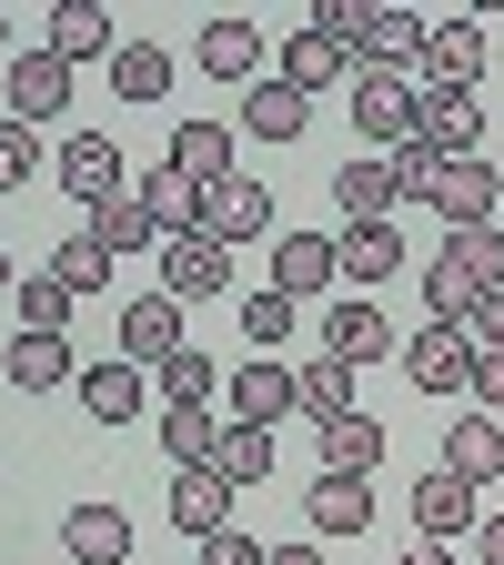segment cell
Wrapping results in <instances>:
<instances>
[{
    "mask_svg": "<svg viewBox=\"0 0 504 565\" xmlns=\"http://www.w3.org/2000/svg\"><path fill=\"white\" fill-rule=\"evenodd\" d=\"M172 353H182V303L172 294L121 303V364H172Z\"/></svg>",
    "mask_w": 504,
    "mask_h": 565,
    "instance_id": "cell-15",
    "label": "cell"
},
{
    "mask_svg": "<svg viewBox=\"0 0 504 565\" xmlns=\"http://www.w3.org/2000/svg\"><path fill=\"white\" fill-rule=\"evenodd\" d=\"M51 273L71 282V294H101V282H111V253H101V233L82 223V233H71V243H51Z\"/></svg>",
    "mask_w": 504,
    "mask_h": 565,
    "instance_id": "cell-34",
    "label": "cell"
},
{
    "mask_svg": "<svg viewBox=\"0 0 504 565\" xmlns=\"http://www.w3.org/2000/svg\"><path fill=\"white\" fill-rule=\"evenodd\" d=\"M484 82V21H435L423 31V92H474Z\"/></svg>",
    "mask_w": 504,
    "mask_h": 565,
    "instance_id": "cell-10",
    "label": "cell"
},
{
    "mask_svg": "<svg viewBox=\"0 0 504 565\" xmlns=\"http://www.w3.org/2000/svg\"><path fill=\"white\" fill-rule=\"evenodd\" d=\"M202 465L223 475L233 494H253V484L272 475V424H233V414H223V435H212V455H202Z\"/></svg>",
    "mask_w": 504,
    "mask_h": 565,
    "instance_id": "cell-21",
    "label": "cell"
},
{
    "mask_svg": "<svg viewBox=\"0 0 504 565\" xmlns=\"http://www.w3.org/2000/svg\"><path fill=\"white\" fill-rule=\"evenodd\" d=\"M464 343H474V353H494V343H504V282H494V294L464 313Z\"/></svg>",
    "mask_w": 504,
    "mask_h": 565,
    "instance_id": "cell-45",
    "label": "cell"
},
{
    "mask_svg": "<svg viewBox=\"0 0 504 565\" xmlns=\"http://www.w3.org/2000/svg\"><path fill=\"white\" fill-rule=\"evenodd\" d=\"M404 565H454V555H444V545H435V535H423V545H414V555H404Z\"/></svg>",
    "mask_w": 504,
    "mask_h": 565,
    "instance_id": "cell-49",
    "label": "cell"
},
{
    "mask_svg": "<svg viewBox=\"0 0 504 565\" xmlns=\"http://www.w3.org/2000/svg\"><path fill=\"white\" fill-rule=\"evenodd\" d=\"M192 61L212 71V82H243V92H253V82H262V31L223 11V21H202V41H192Z\"/></svg>",
    "mask_w": 504,
    "mask_h": 565,
    "instance_id": "cell-17",
    "label": "cell"
},
{
    "mask_svg": "<svg viewBox=\"0 0 504 565\" xmlns=\"http://www.w3.org/2000/svg\"><path fill=\"white\" fill-rule=\"evenodd\" d=\"M162 162H172L192 192H212V182H233V131H223V121H182Z\"/></svg>",
    "mask_w": 504,
    "mask_h": 565,
    "instance_id": "cell-22",
    "label": "cell"
},
{
    "mask_svg": "<svg viewBox=\"0 0 504 565\" xmlns=\"http://www.w3.org/2000/svg\"><path fill=\"white\" fill-rule=\"evenodd\" d=\"M31 172H41V131L31 121H0V192H21Z\"/></svg>",
    "mask_w": 504,
    "mask_h": 565,
    "instance_id": "cell-43",
    "label": "cell"
},
{
    "mask_svg": "<svg viewBox=\"0 0 504 565\" xmlns=\"http://www.w3.org/2000/svg\"><path fill=\"white\" fill-rule=\"evenodd\" d=\"M212 435H223V414H202V404H162V455H172V465H202Z\"/></svg>",
    "mask_w": 504,
    "mask_h": 565,
    "instance_id": "cell-35",
    "label": "cell"
},
{
    "mask_svg": "<svg viewBox=\"0 0 504 565\" xmlns=\"http://www.w3.org/2000/svg\"><path fill=\"white\" fill-rule=\"evenodd\" d=\"M61 555L71 565H131V515L121 505H71L61 515Z\"/></svg>",
    "mask_w": 504,
    "mask_h": 565,
    "instance_id": "cell-14",
    "label": "cell"
},
{
    "mask_svg": "<svg viewBox=\"0 0 504 565\" xmlns=\"http://www.w3.org/2000/svg\"><path fill=\"white\" fill-rule=\"evenodd\" d=\"M444 465H454L464 484H494V475H504V424H494V414H454Z\"/></svg>",
    "mask_w": 504,
    "mask_h": 565,
    "instance_id": "cell-28",
    "label": "cell"
},
{
    "mask_svg": "<svg viewBox=\"0 0 504 565\" xmlns=\"http://www.w3.org/2000/svg\"><path fill=\"white\" fill-rule=\"evenodd\" d=\"M111 92H121V102H162V92H172V51H162V41H121V51H111Z\"/></svg>",
    "mask_w": 504,
    "mask_h": 565,
    "instance_id": "cell-31",
    "label": "cell"
},
{
    "mask_svg": "<svg viewBox=\"0 0 504 565\" xmlns=\"http://www.w3.org/2000/svg\"><path fill=\"white\" fill-rule=\"evenodd\" d=\"M323 282H343V243L333 233H272V294H323Z\"/></svg>",
    "mask_w": 504,
    "mask_h": 565,
    "instance_id": "cell-12",
    "label": "cell"
},
{
    "mask_svg": "<svg viewBox=\"0 0 504 565\" xmlns=\"http://www.w3.org/2000/svg\"><path fill=\"white\" fill-rule=\"evenodd\" d=\"M343 273L353 282H394L404 273V233L394 223H343Z\"/></svg>",
    "mask_w": 504,
    "mask_h": 565,
    "instance_id": "cell-30",
    "label": "cell"
},
{
    "mask_svg": "<svg viewBox=\"0 0 504 565\" xmlns=\"http://www.w3.org/2000/svg\"><path fill=\"white\" fill-rule=\"evenodd\" d=\"M262 565H323V545H272Z\"/></svg>",
    "mask_w": 504,
    "mask_h": 565,
    "instance_id": "cell-48",
    "label": "cell"
},
{
    "mask_svg": "<svg viewBox=\"0 0 504 565\" xmlns=\"http://www.w3.org/2000/svg\"><path fill=\"white\" fill-rule=\"evenodd\" d=\"M333 202H343V223H394L404 182H394L384 152H364V162H343V172H333Z\"/></svg>",
    "mask_w": 504,
    "mask_h": 565,
    "instance_id": "cell-20",
    "label": "cell"
},
{
    "mask_svg": "<svg viewBox=\"0 0 504 565\" xmlns=\"http://www.w3.org/2000/svg\"><path fill=\"white\" fill-rule=\"evenodd\" d=\"M474 545H484V565H504V505H494V515L474 525Z\"/></svg>",
    "mask_w": 504,
    "mask_h": 565,
    "instance_id": "cell-47",
    "label": "cell"
},
{
    "mask_svg": "<svg viewBox=\"0 0 504 565\" xmlns=\"http://www.w3.org/2000/svg\"><path fill=\"white\" fill-rule=\"evenodd\" d=\"M223 404H233V424H272V414H303V374H293V364H272V353H253L243 374H223Z\"/></svg>",
    "mask_w": 504,
    "mask_h": 565,
    "instance_id": "cell-6",
    "label": "cell"
},
{
    "mask_svg": "<svg viewBox=\"0 0 504 565\" xmlns=\"http://www.w3.org/2000/svg\"><path fill=\"white\" fill-rule=\"evenodd\" d=\"M0 294H21V263H11V243H0Z\"/></svg>",
    "mask_w": 504,
    "mask_h": 565,
    "instance_id": "cell-50",
    "label": "cell"
},
{
    "mask_svg": "<svg viewBox=\"0 0 504 565\" xmlns=\"http://www.w3.org/2000/svg\"><path fill=\"white\" fill-rule=\"evenodd\" d=\"M71 394H82V414L121 424V414H141V364H121V353H111V364H92L82 384H71Z\"/></svg>",
    "mask_w": 504,
    "mask_h": 565,
    "instance_id": "cell-33",
    "label": "cell"
},
{
    "mask_svg": "<svg viewBox=\"0 0 504 565\" xmlns=\"http://www.w3.org/2000/svg\"><path fill=\"white\" fill-rule=\"evenodd\" d=\"M243 333H253V353H272L282 333H293V294H272V282H262V294L243 303Z\"/></svg>",
    "mask_w": 504,
    "mask_h": 565,
    "instance_id": "cell-42",
    "label": "cell"
},
{
    "mask_svg": "<svg viewBox=\"0 0 504 565\" xmlns=\"http://www.w3.org/2000/svg\"><path fill=\"white\" fill-rule=\"evenodd\" d=\"M464 394H474L484 414H504V343H494V353H474V384H464Z\"/></svg>",
    "mask_w": 504,
    "mask_h": 565,
    "instance_id": "cell-46",
    "label": "cell"
},
{
    "mask_svg": "<svg viewBox=\"0 0 504 565\" xmlns=\"http://www.w3.org/2000/svg\"><path fill=\"white\" fill-rule=\"evenodd\" d=\"M404 384L414 394H464L474 384V343H464V323H423V333H404Z\"/></svg>",
    "mask_w": 504,
    "mask_h": 565,
    "instance_id": "cell-2",
    "label": "cell"
},
{
    "mask_svg": "<svg viewBox=\"0 0 504 565\" xmlns=\"http://www.w3.org/2000/svg\"><path fill=\"white\" fill-rule=\"evenodd\" d=\"M494 192H504V182H494L484 162H444V172H435V192H423V202H435L444 223L464 233V223H494Z\"/></svg>",
    "mask_w": 504,
    "mask_h": 565,
    "instance_id": "cell-24",
    "label": "cell"
},
{
    "mask_svg": "<svg viewBox=\"0 0 504 565\" xmlns=\"http://www.w3.org/2000/svg\"><path fill=\"white\" fill-rule=\"evenodd\" d=\"M494 424H504V414H494Z\"/></svg>",
    "mask_w": 504,
    "mask_h": 565,
    "instance_id": "cell-53",
    "label": "cell"
},
{
    "mask_svg": "<svg viewBox=\"0 0 504 565\" xmlns=\"http://www.w3.org/2000/svg\"><path fill=\"white\" fill-rule=\"evenodd\" d=\"M313 31H333L353 51V71H404L423 61V11H394V0H313Z\"/></svg>",
    "mask_w": 504,
    "mask_h": 565,
    "instance_id": "cell-1",
    "label": "cell"
},
{
    "mask_svg": "<svg viewBox=\"0 0 504 565\" xmlns=\"http://www.w3.org/2000/svg\"><path fill=\"white\" fill-rule=\"evenodd\" d=\"M223 282H233V253L212 243L202 223L162 243V294H172V303H202V294H223Z\"/></svg>",
    "mask_w": 504,
    "mask_h": 565,
    "instance_id": "cell-7",
    "label": "cell"
},
{
    "mask_svg": "<svg viewBox=\"0 0 504 565\" xmlns=\"http://www.w3.org/2000/svg\"><path fill=\"white\" fill-rule=\"evenodd\" d=\"M303 414L323 424V414H353V364H343V353H313V364H303Z\"/></svg>",
    "mask_w": 504,
    "mask_h": 565,
    "instance_id": "cell-38",
    "label": "cell"
},
{
    "mask_svg": "<svg viewBox=\"0 0 504 565\" xmlns=\"http://www.w3.org/2000/svg\"><path fill=\"white\" fill-rule=\"evenodd\" d=\"M444 253H454V263H464V273L484 282V294H494V282H504V223H464V233H454Z\"/></svg>",
    "mask_w": 504,
    "mask_h": 565,
    "instance_id": "cell-39",
    "label": "cell"
},
{
    "mask_svg": "<svg viewBox=\"0 0 504 565\" xmlns=\"http://www.w3.org/2000/svg\"><path fill=\"white\" fill-rule=\"evenodd\" d=\"M92 233H101V253L121 263V253H141V243H162V223H152V202H141L131 182L111 192V202H92Z\"/></svg>",
    "mask_w": 504,
    "mask_h": 565,
    "instance_id": "cell-29",
    "label": "cell"
},
{
    "mask_svg": "<svg viewBox=\"0 0 504 565\" xmlns=\"http://www.w3.org/2000/svg\"><path fill=\"white\" fill-rule=\"evenodd\" d=\"M323 353H343V364L364 374V364H384V353H404V333L384 323V303L353 294V303H333V313H323Z\"/></svg>",
    "mask_w": 504,
    "mask_h": 565,
    "instance_id": "cell-11",
    "label": "cell"
},
{
    "mask_svg": "<svg viewBox=\"0 0 504 565\" xmlns=\"http://www.w3.org/2000/svg\"><path fill=\"white\" fill-rule=\"evenodd\" d=\"M353 131H364L374 152L414 141V82L404 71H353Z\"/></svg>",
    "mask_w": 504,
    "mask_h": 565,
    "instance_id": "cell-4",
    "label": "cell"
},
{
    "mask_svg": "<svg viewBox=\"0 0 504 565\" xmlns=\"http://www.w3.org/2000/svg\"><path fill=\"white\" fill-rule=\"evenodd\" d=\"M202 233L223 243V253L262 243V233H272V192H262L253 172H233V182H212V192H202Z\"/></svg>",
    "mask_w": 504,
    "mask_h": 565,
    "instance_id": "cell-5",
    "label": "cell"
},
{
    "mask_svg": "<svg viewBox=\"0 0 504 565\" xmlns=\"http://www.w3.org/2000/svg\"><path fill=\"white\" fill-rule=\"evenodd\" d=\"M192 565H262V545L243 535V525H223V535H202V555Z\"/></svg>",
    "mask_w": 504,
    "mask_h": 565,
    "instance_id": "cell-44",
    "label": "cell"
},
{
    "mask_svg": "<svg viewBox=\"0 0 504 565\" xmlns=\"http://www.w3.org/2000/svg\"><path fill=\"white\" fill-rule=\"evenodd\" d=\"M61 384H82L71 374V333H21L11 343V394H61Z\"/></svg>",
    "mask_w": 504,
    "mask_h": 565,
    "instance_id": "cell-27",
    "label": "cell"
},
{
    "mask_svg": "<svg viewBox=\"0 0 504 565\" xmlns=\"http://www.w3.org/2000/svg\"><path fill=\"white\" fill-rule=\"evenodd\" d=\"M71 303H82V294H71L51 263H41V273H21V323H31V333H61V323H71Z\"/></svg>",
    "mask_w": 504,
    "mask_h": 565,
    "instance_id": "cell-37",
    "label": "cell"
},
{
    "mask_svg": "<svg viewBox=\"0 0 504 565\" xmlns=\"http://www.w3.org/2000/svg\"><path fill=\"white\" fill-rule=\"evenodd\" d=\"M172 525L202 545V535H223L233 525V484L212 475V465H172Z\"/></svg>",
    "mask_w": 504,
    "mask_h": 565,
    "instance_id": "cell-16",
    "label": "cell"
},
{
    "mask_svg": "<svg viewBox=\"0 0 504 565\" xmlns=\"http://www.w3.org/2000/svg\"><path fill=\"white\" fill-rule=\"evenodd\" d=\"M243 131H253V141H303V131H313V102H303L293 82H253V92H243Z\"/></svg>",
    "mask_w": 504,
    "mask_h": 565,
    "instance_id": "cell-23",
    "label": "cell"
},
{
    "mask_svg": "<svg viewBox=\"0 0 504 565\" xmlns=\"http://www.w3.org/2000/svg\"><path fill=\"white\" fill-rule=\"evenodd\" d=\"M384 162H394V182H404V202H423V192H435V172H444V152H435V141H423V131H414V141H394V152H384Z\"/></svg>",
    "mask_w": 504,
    "mask_h": 565,
    "instance_id": "cell-41",
    "label": "cell"
},
{
    "mask_svg": "<svg viewBox=\"0 0 504 565\" xmlns=\"http://www.w3.org/2000/svg\"><path fill=\"white\" fill-rule=\"evenodd\" d=\"M414 131L435 141L444 162H474L484 152V102L474 92H414Z\"/></svg>",
    "mask_w": 504,
    "mask_h": 565,
    "instance_id": "cell-8",
    "label": "cell"
},
{
    "mask_svg": "<svg viewBox=\"0 0 504 565\" xmlns=\"http://www.w3.org/2000/svg\"><path fill=\"white\" fill-rule=\"evenodd\" d=\"M51 182H61L71 202H111V192H121V141H111V131H71L61 162H51Z\"/></svg>",
    "mask_w": 504,
    "mask_h": 565,
    "instance_id": "cell-9",
    "label": "cell"
},
{
    "mask_svg": "<svg viewBox=\"0 0 504 565\" xmlns=\"http://www.w3.org/2000/svg\"><path fill=\"white\" fill-rule=\"evenodd\" d=\"M313 435H323V465H333V475H374V465H384V424H374L364 404H353V414H323Z\"/></svg>",
    "mask_w": 504,
    "mask_h": 565,
    "instance_id": "cell-25",
    "label": "cell"
},
{
    "mask_svg": "<svg viewBox=\"0 0 504 565\" xmlns=\"http://www.w3.org/2000/svg\"><path fill=\"white\" fill-rule=\"evenodd\" d=\"M71 111V61L51 51V41H31V51H11V121H61Z\"/></svg>",
    "mask_w": 504,
    "mask_h": 565,
    "instance_id": "cell-3",
    "label": "cell"
},
{
    "mask_svg": "<svg viewBox=\"0 0 504 565\" xmlns=\"http://www.w3.org/2000/svg\"><path fill=\"white\" fill-rule=\"evenodd\" d=\"M51 51H61V61H111L121 31H111L101 0H61V11H51Z\"/></svg>",
    "mask_w": 504,
    "mask_h": 565,
    "instance_id": "cell-26",
    "label": "cell"
},
{
    "mask_svg": "<svg viewBox=\"0 0 504 565\" xmlns=\"http://www.w3.org/2000/svg\"><path fill=\"white\" fill-rule=\"evenodd\" d=\"M141 202H152V223H162V243H172V233H192V223H202V192H192V182H182V172H172V162H162V172H152V182H141Z\"/></svg>",
    "mask_w": 504,
    "mask_h": 565,
    "instance_id": "cell-36",
    "label": "cell"
},
{
    "mask_svg": "<svg viewBox=\"0 0 504 565\" xmlns=\"http://www.w3.org/2000/svg\"><path fill=\"white\" fill-rule=\"evenodd\" d=\"M414 525L435 535V545H444V535H464V525H484V484H464L454 465H435V475L414 484Z\"/></svg>",
    "mask_w": 504,
    "mask_h": 565,
    "instance_id": "cell-13",
    "label": "cell"
},
{
    "mask_svg": "<svg viewBox=\"0 0 504 565\" xmlns=\"http://www.w3.org/2000/svg\"><path fill=\"white\" fill-rule=\"evenodd\" d=\"M0 51H11V21H0Z\"/></svg>",
    "mask_w": 504,
    "mask_h": 565,
    "instance_id": "cell-51",
    "label": "cell"
},
{
    "mask_svg": "<svg viewBox=\"0 0 504 565\" xmlns=\"http://www.w3.org/2000/svg\"><path fill=\"white\" fill-rule=\"evenodd\" d=\"M484 303V282L454 263V253H423V313H435V323H464Z\"/></svg>",
    "mask_w": 504,
    "mask_h": 565,
    "instance_id": "cell-32",
    "label": "cell"
},
{
    "mask_svg": "<svg viewBox=\"0 0 504 565\" xmlns=\"http://www.w3.org/2000/svg\"><path fill=\"white\" fill-rule=\"evenodd\" d=\"M303 515H313V535H364L374 525V484L364 475H313V494H303Z\"/></svg>",
    "mask_w": 504,
    "mask_h": 565,
    "instance_id": "cell-19",
    "label": "cell"
},
{
    "mask_svg": "<svg viewBox=\"0 0 504 565\" xmlns=\"http://www.w3.org/2000/svg\"><path fill=\"white\" fill-rule=\"evenodd\" d=\"M494 223H504V192H494Z\"/></svg>",
    "mask_w": 504,
    "mask_h": 565,
    "instance_id": "cell-52",
    "label": "cell"
},
{
    "mask_svg": "<svg viewBox=\"0 0 504 565\" xmlns=\"http://www.w3.org/2000/svg\"><path fill=\"white\" fill-rule=\"evenodd\" d=\"M212 394H223V374H212V353H172V364H162V404H212Z\"/></svg>",
    "mask_w": 504,
    "mask_h": 565,
    "instance_id": "cell-40",
    "label": "cell"
},
{
    "mask_svg": "<svg viewBox=\"0 0 504 565\" xmlns=\"http://www.w3.org/2000/svg\"><path fill=\"white\" fill-rule=\"evenodd\" d=\"M343 71H353V51H343L333 31H313V21H303L293 41H282V61H272V82H293V92L313 102V92H333V82H343Z\"/></svg>",
    "mask_w": 504,
    "mask_h": 565,
    "instance_id": "cell-18",
    "label": "cell"
}]
</instances>
